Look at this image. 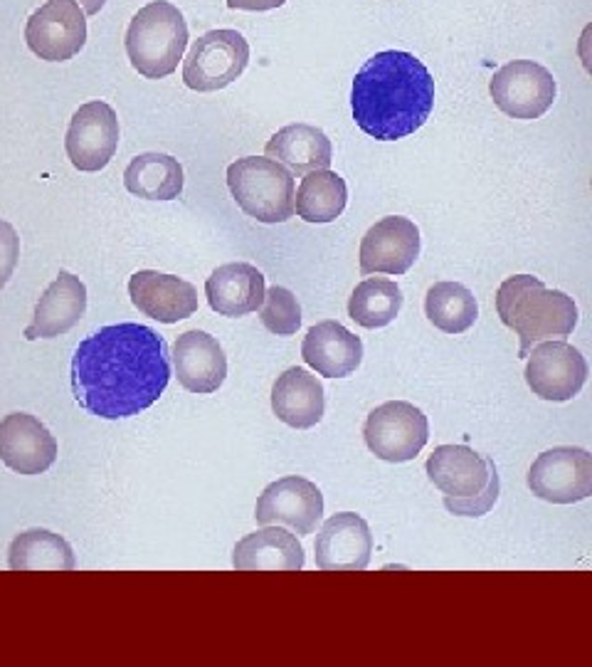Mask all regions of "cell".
<instances>
[{"label":"cell","mask_w":592,"mask_h":667,"mask_svg":"<svg viewBox=\"0 0 592 667\" xmlns=\"http://www.w3.org/2000/svg\"><path fill=\"white\" fill-rule=\"evenodd\" d=\"M106 0H76V6L82 8L84 15H96V12L104 8Z\"/></svg>","instance_id":"obj_35"},{"label":"cell","mask_w":592,"mask_h":667,"mask_svg":"<svg viewBox=\"0 0 592 667\" xmlns=\"http://www.w3.org/2000/svg\"><path fill=\"white\" fill-rule=\"evenodd\" d=\"M526 384L540 401L565 403L582 390L587 381L585 356L568 341H540L528 351Z\"/></svg>","instance_id":"obj_12"},{"label":"cell","mask_w":592,"mask_h":667,"mask_svg":"<svg viewBox=\"0 0 592 667\" xmlns=\"http://www.w3.org/2000/svg\"><path fill=\"white\" fill-rule=\"evenodd\" d=\"M168 344L143 324L94 331L72 356V393L96 418L139 415L163 396L170 381Z\"/></svg>","instance_id":"obj_1"},{"label":"cell","mask_w":592,"mask_h":667,"mask_svg":"<svg viewBox=\"0 0 592 667\" xmlns=\"http://www.w3.org/2000/svg\"><path fill=\"white\" fill-rule=\"evenodd\" d=\"M25 40L40 59L67 62L87 45V15L76 0H48L28 18Z\"/></svg>","instance_id":"obj_10"},{"label":"cell","mask_w":592,"mask_h":667,"mask_svg":"<svg viewBox=\"0 0 592 667\" xmlns=\"http://www.w3.org/2000/svg\"><path fill=\"white\" fill-rule=\"evenodd\" d=\"M498 492H501V479H498L496 467L491 470V477H489L487 490L479 492L476 497H467V499H457V497H445V509L449 514H457V517H484L489 514V509L496 504Z\"/></svg>","instance_id":"obj_32"},{"label":"cell","mask_w":592,"mask_h":667,"mask_svg":"<svg viewBox=\"0 0 592 667\" xmlns=\"http://www.w3.org/2000/svg\"><path fill=\"white\" fill-rule=\"evenodd\" d=\"M227 188L242 213L264 225L287 223L294 215V176L274 159H237L227 168Z\"/></svg>","instance_id":"obj_5"},{"label":"cell","mask_w":592,"mask_h":667,"mask_svg":"<svg viewBox=\"0 0 592 667\" xmlns=\"http://www.w3.org/2000/svg\"><path fill=\"white\" fill-rule=\"evenodd\" d=\"M493 460L479 455L467 445H440L427 457V477L445 497H476L487 490Z\"/></svg>","instance_id":"obj_19"},{"label":"cell","mask_w":592,"mask_h":667,"mask_svg":"<svg viewBox=\"0 0 592 667\" xmlns=\"http://www.w3.org/2000/svg\"><path fill=\"white\" fill-rule=\"evenodd\" d=\"M353 119L378 141L415 134L434 109V79L410 52L385 50L360 67L351 89Z\"/></svg>","instance_id":"obj_2"},{"label":"cell","mask_w":592,"mask_h":667,"mask_svg":"<svg viewBox=\"0 0 592 667\" xmlns=\"http://www.w3.org/2000/svg\"><path fill=\"white\" fill-rule=\"evenodd\" d=\"M323 386L306 368H287L272 386V410L284 426L309 430L323 418Z\"/></svg>","instance_id":"obj_24"},{"label":"cell","mask_w":592,"mask_h":667,"mask_svg":"<svg viewBox=\"0 0 592 667\" xmlns=\"http://www.w3.org/2000/svg\"><path fill=\"white\" fill-rule=\"evenodd\" d=\"M420 257V230L410 218L387 215L360 240V275H405Z\"/></svg>","instance_id":"obj_14"},{"label":"cell","mask_w":592,"mask_h":667,"mask_svg":"<svg viewBox=\"0 0 592 667\" xmlns=\"http://www.w3.org/2000/svg\"><path fill=\"white\" fill-rule=\"evenodd\" d=\"M425 314L445 334H464L479 317V304L471 290L459 282H434L425 297Z\"/></svg>","instance_id":"obj_29"},{"label":"cell","mask_w":592,"mask_h":667,"mask_svg":"<svg viewBox=\"0 0 592 667\" xmlns=\"http://www.w3.org/2000/svg\"><path fill=\"white\" fill-rule=\"evenodd\" d=\"M119 146V119L114 107L94 99L76 109L65 136V148L76 171L96 173L106 168Z\"/></svg>","instance_id":"obj_13"},{"label":"cell","mask_w":592,"mask_h":667,"mask_svg":"<svg viewBox=\"0 0 592 667\" xmlns=\"http://www.w3.org/2000/svg\"><path fill=\"white\" fill-rule=\"evenodd\" d=\"M188 25L168 0H153L136 12L126 30V54L139 74L163 79L178 70L188 48Z\"/></svg>","instance_id":"obj_4"},{"label":"cell","mask_w":592,"mask_h":667,"mask_svg":"<svg viewBox=\"0 0 592 667\" xmlns=\"http://www.w3.org/2000/svg\"><path fill=\"white\" fill-rule=\"evenodd\" d=\"M402 301V290L395 279L370 277L353 290L348 299V317L363 329H380L398 317Z\"/></svg>","instance_id":"obj_30"},{"label":"cell","mask_w":592,"mask_h":667,"mask_svg":"<svg viewBox=\"0 0 592 667\" xmlns=\"http://www.w3.org/2000/svg\"><path fill=\"white\" fill-rule=\"evenodd\" d=\"M348 203L346 181L329 168L309 171L301 178L299 190L294 193V213L306 223H334Z\"/></svg>","instance_id":"obj_27"},{"label":"cell","mask_w":592,"mask_h":667,"mask_svg":"<svg viewBox=\"0 0 592 667\" xmlns=\"http://www.w3.org/2000/svg\"><path fill=\"white\" fill-rule=\"evenodd\" d=\"M134 307L161 324H178L198 312V290L188 279L156 270H139L129 279Z\"/></svg>","instance_id":"obj_17"},{"label":"cell","mask_w":592,"mask_h":667,"mask_svg":"<svg viewBox=\"0 0 592 667\" xmlns=\"http://www.w3.org/2000/svg\"><path fill=\"white\" fill-rule=\"evenodd\" d=\"M57 460V440L35 415L10 413L0 420V462L18 475H42Z\"/></svg>","instance_id":"obj_16"},{"label":"cell","mask_w":592,"mask_h":667,"mask_svg":"<svg viewBox=\"0 0 592 667\" xmlns=\"http://www.w3.org/2000/svg\"><path fill=\"white\" fill-rule=\"evenodd\" d=\"M491 99L511 119H540L553 107L558 94L555 79L533 59H513L493 72L489 82Z\"/></svg>","instance_id":"obj_8"},{"label":"cell","mask_w":592,"mask_h":667,"mask_svg":"<svg viewBox=\"0 0 592 667\" xmlns=\"http://www.w3.org/2000/svg\"><path fill=\"white\" fill-rule=\"evenodd\" d=\"M232 566L237 571H301L304 546L289 529L267 524L235 544Z\"/></svg>","instance_id":"obj_22"},{"label":"cell","mask_w":592,"mask_h":667,"mask_svg":"<svg viewBox=\"0 0 592 667\" xmlns=\"http://www.w3.org/2000/svg\"><path fill=\"white\" fill-rule=\"evenodd\" d=\"M254 519L259 526L284 524L296 537H309L323 519V495L311 479L287 475L264 487L254 507Z\"/></svg>","instance_id":"obj_11"},{"label":"cell","mask_w":592,"mask_h":667,"mask_svg":"<svg viewBox=\"0 0 592 667\" xmlns=\"http://www.w3.org/2000/svg\"><path fill=\"white\" fill-rule=\"evenodd\" d=\"M183 166L178 159L159 151L139 154L123 171V186L136 198L146 201H176L183 193Z\"/></svg>","instance_id":"obj_26"},{"label":"cell","mask_w":592,"mask_h":667,"mask_svg":"<svg viewBox=\"0 0 592 667\" xmlns=\"http://www.w3.org/2000/svg\"><path fill=\"white\" fill-rule=\"evenodd\" d=\"M528 490L551 504H575L592 495V455L585 448H553L528 470Z\"/></svg>","instance_id":"obj_9"},{"label":"cell","mask_w":592,"mask_h":667,"mask_svg":"<svg viewBox=\"0 0 592 667\" xmlns=\"http://www.w3.org/2000/svg\"><path fill=\"white\" fill-rule=\"evenodd\" d=\"M287 0H227V8L232 10H252V12H262V10H274V8H282Z\"/></svg>","instance_id":"obj_34"},{"label":"cell","mask_w":592,"mask_h":667,"mask_svg":"<svg viewBox=\"0 0 592 667\" xmlns=\"http://www.w3.org/2000/svg\"><path fill=\"white\" fill-rule=\"evenodd\" d=\"M496 312L509 329L516 331L518 356L538 341L553 337H570L578 326V307L573 297L560 290H548L533 275H513L504 279L496 292Z\"/></svg>","instance_id":"obj_3"},{"label":"cell","mask_w":592,"mask_h":667,"mask_svg":"<svg viewBox=\"0 0 592 667\" xmlns=\"http://www.w3.org/2000/svg\"><path fill=\"white\" fill-rule=\"evenodd\" d=\"M12 571H72L76 566L72 546L48 529H28L12 539L8 549Z\"/></svg>","instance_id":"obj_28"},{"label":"cell","mask_w":592,"mask_h":667,"mask_svg":"<svg viewBox=\"0 0 592 667\" xmlns=\"http://www.w3.org/2000/svg\"><path fill=\"white\" fill-rule=\"evenodd\" d=\"M249 65V42L237 30H210L190 45L183 82L193 92H217L232 84Z\"/></svg>","instance_id":"obj_6"},{"label":"cell","mask_w":592,"mask_h":667,"mask_svg":"<svg viewBox=\"0 0 592 667\" xmlns=\"http://www.w3.org/2000/svg\"><path fill=\"white\" fill-rule=\"evenodd\" d=\"M18 255H20L18 232H15V228L10 223L0 220V290L6 287L12 270L18 265Z\"/></svg>","instance_id":"obj_33"},{"label":"cell","mask_w":592,"mask_h":667,"mask_svg":"<svg viewBox=\"0 0 592 667\" xmlns=\"http://www.w3.org/2000/svg\"><path fill=\"white\" fill-rule=\"evenodd\" d=\"M363 437L378 460L410 462L429 440L427 415L407 401H387L370 410Z\"/></svg>","instance_id":"obj_7"},{"label":"cell","mask_w":592,"mask_h":667,"mask_svg":"<svg viewBox=\"0 0 592 667\" xmlns=\"http://www.w3.org/2000/svg\"><path fill=\"white\" fill-rule=\"evenodd\" d=\"M87 312V287L72 272L59 270L57 279L37 299L32 321L25 329V339H54L62 337Z\"/></svg>","instance_id":"obj_20"},{"label":"cell","mask_w":592,"mask_h":667,"mask_svg":"<svg viewBox=\"0 0 592 667\" xmlns=\"http://www.w3.org/2000/svg\"><path fill=\"white\" fill-rule=\"evenodd\" d=\"M173 366L178 384L190 393H215L227 376V356L207 331L190 329L173 344Z\"/></svg>","instance_id":"obj_18"},{"label":"cell","mask_w":592,"mask_h":667,"mask_svg":"<svg viewBox=\"0 0 592 667\" xmlns=\"http://www.w3.org/2000/svg\"><path fill=\"white\" fill-rule=\"evenodd\" d=\"M373 554L368 521L356 512H338L323 521L314 541V559L321 571H363Z\"/></svg>","instance_id":"obj_15"},{"label":"cell","mask_w":592,"mask_h":667,"mask_svg":"<svg viewBox=\"0 0 592 667\" xmlns=\"http://www.w3.org/2000/svg\"><path fill=\"white\" fill-rule=\"evenodd\" d=\"M259 319L276 337H292L301 326V304L287 287H269L264 292V301L259 307Z\"/></svg>","instance_id":"obj_31"},{"label":"cell","mask_w":592,"mask_h":667,"mask_svg":"<svg viewBox=\"0 0 592 667\" xmlns=\"http://www.w3.org/2000/svg\"><path fill=\"white\" fill-rule=\"evenodd\" d=\"M264 154L282 163L292 176H304L309 171L329 168L334 161V146L318 126L289 124L267 141Z\"/></svg>","instance_id":"obj_25"},{"label":"cell","mask_w":592,"mask_h":667,"mask_svg":"<svg viewBox=\"0 0 592 667\" xmlns=\"http://www.w3.org/2000/svg\"><path fill=\"white\" fill-rule=\"evenodd\" d=\"M264 275L249 262H227L212 270L205 282L207 304L223 317H245L262 307Z\"/></svg>","instance_id":"obj_23"},{"label":"cell","mask_w":592,"mask_h":667,"mask_svg":"<svg viewBox=\"0 0 592 667\" xmlns=\"http://www.w3.org/2000/svg\"><path fill=\"white\" fill-rule=\"evenodd\" d=\"M301 356L318 376L346 378L363 361V341L343 324L326 319L306 331Z\"/></svg>","instance_id":"obj_21"}]
</instances>
